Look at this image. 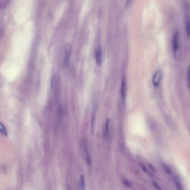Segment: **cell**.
I'll return each mask as SVG.
<instances>
[{
  "label": "cell",
  "instance_id": "cell-1",
  "mask_svg": "<svg viewBox=\"0 0 190 190\" xmlns=\"http://www.w3.org/2000/svg\"><path fill=\"white\" fill-rule=\"evenodd\" d=\"M162 77V71L161 69H158L156 71L152 78V84L154 87H157L159 85Z\"/></svg>",
  "mask_w": 190,
  "mask_h": 190
},
{
  "label": "cell",
  "instance_id": "cell-2",
  "mask_svg": "<svg viewBox=\"0 0 190 190\" xmlns=\"http://www.w3.org/2000/svg\"><path fill=\"white\" fill-rule=\"evenodd\" d=\"M71 54V46L70 44H66L65 46V53L64 63L65 66L69 65Z\"/></svg>",
  "mask_w": 190,
  "mask_h": 190
},
{
  "label": "cell",
  "instance_id": "cell-3",
  "mask_svg": "<svg viewBox=\"0 0 190 190\" xmlns=\"http://www.w3.org/2000/svg\"><path fill=\"white\" fill-rule=\"evenodd\" d=\"M179 39H180V35L179 32L178 31H175L174 33L172 39V47H173V53L174 55H176L177 52L178 51V48H179Z\"/></svg>",
  "mask_w": 190,
  "mask_h": 190
},
{
  "label": "cell",
  "instance_id": "cell-4",
  "mask_svg": "<svg viewBox=\"0 0 190 190\" xmlns=\"http://www.w3.org/2000/svg\"><path fill=\"white\" fill-rule=\"evenodd\" d=\"M97 106L96 103L93 105V108L91 110V119H90V122H91V133L94 134L95 130V120H96V114H97Z\"/></svg>",
  "mask_w": 190,
  "mask_h": 190
},
{
  "label": "cell",
  "instance_id": "cell-5",
  "mask_svg": "<svg viewBox=\"0 0 190 190\" xmlns=\"http://www.w3.org/2000/svg\"><path fill=\"white\" fill-rule=\"evenodd\" d=\"M186 12L185 15V30L186 33L187 35L188 39H189L190 37V15H189V6H186L185 8Z\"/></svg>",
  "mask_w": 190,
  "mask_h": 190
},
{
  "label": "cell",
  "instance_id": "cell-6",
  "mask_svg": "<svg viewBox=\"0 0 190 190\" xmlns=\"http://www.w3.org/2000/svg\"><path fill=\"white\" fill-rule=\"evenodd\" d=\"M127 84L125 78H123L121 84V97L122 104L124 106L125 105L126 98H127Z\"/></svg>",
  "mask_w": 190,
  "mask_h": 190
},
{
  "label": "cell",
  "instance_id": "cell-7",
  "mask_svg": "<svg viewBox=\"0 0 190 190\" xmlns=\"http://www.w3.org/2000/svg\"><path fill=\"white\" fill-rule=\"evenodd\" d=\"M95 63L97 66H100L102 63V51L100 46L96 48L95 53Z\"/></svg>",
  "mask_w": 190,
  "mask_h": 190
},
{
  "label": "cell",
  "instance_id": "cell-8",
  "mask_svg": "<svg viewBox=\"0 0 190 190\" xmlns=\"http://www.w3.org/2000/svg\"><path fill=\"white\" fill-rule=\"evenodd\" d=\"M110 123V118H108L106 122L105 125V129H104V135L106 137H108L109 134V126Z\"/></svg>",
  "mask_w": 190,
  "mask_h": 190
},
{
  "label": "cell",
  "instance_id": "cell-9",
  "mask_svg": "<svg viewBox=\"0 0 190 190\" xmlns=\"http://www.w3.org/2000/svg\"><path fill=\"white\" fill-rule=\"evenodd\" d=\"M80 186L82 190H86V183L85 178L84 176L81 175L80 176Z\"/></svg>",
  "mask_w": 190,
  "mask_h": 190
},
{
  "label": "cell",
  "instance_id": "cell-10",
  "mask_svg": "<svg viewBox=\"0 0 190 190\" xmlns=\"http://www.w3.org/2000/svg\"><path fill=\"white\" fill-rule=\"evenodd\" d=\"M0 133L6 136L7 135V132L6 129H5V126L1 122H0Z\"/></svg>",
  "mask_w": 190,
  "mask_h": 190
},
{
  "label": "cell",
  "instance_id": "cell-11",
  "mask_svg": "<svg viewBox=\"0 0 190 190\" xmlns=\"http://www.w3.org/2000/svg\"><path fill=\"white\" fill-rule=\"evenodd\" d=\"M123 183H124V185L126 187H131L132 186V183L131 182L129 181V180H125V179H124V180H123Z\"/></svg>",
  "mask_w": 190,
  "mask_h": 190
},
{
  "label": "cell",
  "instance_id": "cell-12",
  "mask_svg": "<svg viewBox=\"0 0 190 190\" xmlns=\"http://www.w3.org/2000/svg\"><path fill=\"white\" fill-rule=\"evenodd\" d=\"M153 185L154 187H155V189L157 190H162V188L161 187V186H159V184L157 183L156 181H153Z\"/></svg>",
  "mask_w": 190,
  "mask_h": 190
},
{
  "label": "cell",
  "instance_id": "cell-13",
  "mask_svg": "<svg viewBox=\"0 0 190 190\" xmlns=\"http://www.w3.org/2000/svg\"><path fill=\"white\" fill-rule=\"evenodd\" d=\"M175 183H176V188L177 190H182V186L181 185L180 182L178 181V180H176L175 181Z\"/></svg>",
  "mask_w": 190,
  "mask_h": 190
},
{
  "label": "cell",
  "instance_id": "cell-14",
  "mask_svg": "<svg viewBox=\"0 0 190 190\" xmlns=\"http://www.w3.org/2000/svg\"><path fill=\"white\" fill-rule=\"evenodd\" d=\"M164 168H165V170L166 171V172H167V174H170L171 170L170 168H168L167 166H164Z\"/></svg>",
  "mask_w": 190,
  "mask_h": 190
},
{
  "label": "cell",
  "instance_id": "cell-15",
  "mask_svg": "<svg viewBox=\"0 0 190 190\" xmlns=\"http://www.w3.org/2000/svg\"><path fill=\"white\" fill-rule=\"evenodd\" d=\"M148 166H149V167L150 168V170L152 171H155V168H154L153 166H152V165L151 164H150V163H148Z\"/></svg>",
  "mask_w": 190,
  "mask_h": 190
},
{
  "label": "cell",
  "instance_id": "cell-16",
  "mask_svg": "<svg viewBox=\"0 0 190 190\" xmlns=\"http://www.w3.org/2000/svg\"><path fill=\"white\" fill-rule=\"evenodd\" d=\"M189 74H190V71H189V68L188 69L187 71V82H188V86L189 87Z\"/></svg>",
  "mask_w": 190,
  "mask_h": 190
},
{
  "label": "cell",
  "instance_id": "cell-17",
  "mask_svg": "<svg viewBox=\"0 0 190 190\" xmlns=\"http://www.w3.org/2000/svg\"><path fill=\"white\" fill-rule=\"evenodd\" d=\"M142 170H143V171H144V172H147V174H148V171L147 169L146 168V167H145V166H142Z\"/></svg>",
  "mask_w": 190,
  "mask_h": 190
},
{
  "label": "cell",
  "instance_id": "cell-18",
  "mask_svg": "<svg viewBox=\"0 0 190 190\" xmlns=\"http://www.w3.org/2000/svg\"><path fill=\"white\" fill-rule=\"evenodd\" d=\"M132 0H126V5L127 6H128L129 3L131 2Z\"/></svg>",
  "mask_w": 190,
  "mask_h": 190
}]
</instances>
